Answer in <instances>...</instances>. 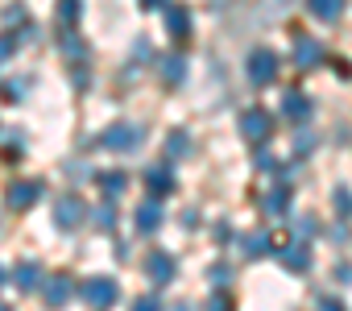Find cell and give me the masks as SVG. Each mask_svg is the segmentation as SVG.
<instances>
[{"instance_id": "33", "label": "cell", "mask_w": 352, "mask_h": 311, "mask_svg": "<svg viewBox=\"0 0 352 311\" xmlns=\"http://www.w3.org/2000/svg\"><path fill=\"white\" fill-rule=\"evenodd\" d=\"M13 54V38H0V58H9Z\"/></svg>"}, {"instance_id": "31", "label": "cell", "mask_w": 352, "mask_h": 311, "mask_svg": "<svg viewBox=\"0 0 352 311\" xmlns=\"http://www.w3.org/2000/svg\"><path fill=\"white\" fill-rule=\"evenodd\" d=\"M319 311H344V303H340L336 294H323V299H319Z\"/></svg>"}, {"instance_id": "30", "label": "cell", "mask_w": 352, "mask_h": 311, "mask_svg": "<svg viewBox=\"0 0 352 311\" xmlns=\"http://www.w3.org/2000/svg\"><path fill=\"white\" fill-rule=\"evenodd\" d=\"M17 42H38V25H34V21H30V25H21V30H17V38H13V46H17Z\"/></svg>"}, {"instance_id": "29", "label": "cell", "mask_w": 352, "mask_h": 311, "mask_svg": "<svg viewBox=\"0 0 352 311\" xmlns=\"http://www.w3.org/2000/svg\"><path fill=\"white\" fill-rule=\"evenodd\" d=\"M208 278H212L216 286H224V282H232V270H228V266H212V270H208Z\"/></svg>"}, {"instance_id": "4", "label": "cell", "mask_w": 352, "mask_h": 311, "mask_svg": "<svg viewBox=\"0 0 352 311\" xmlns=\"http://www.w3.org/2000/svg\"><path fill=\"white\" fill-rule=\"evenodd\" d=\"M241 133H245L249 141H261V145H265V141L274 137V116H270L265 108H245V112H241Z\"/></svg>"}, {"instance_id": "14", "label": "cell", "mask_w": 352, "mask_h": 311, "mask_svg": "<svg viewBox=\"0 0 352 311\" xmlns=\"http://www.w3.org/2000/svg\"><path fill=\"white\" fill-rule=\"evenodd\" d=\"M145 274H149L157 286L174 282V257H170V253H149V257H145Z\"/></svg>"}, {"instance_id": "25", "label": "cell", "mask_w": 352, "mask_h": 311, "mask_svg": "<svg viewBox=\"0 0 352 311\" xmlns=\"http://www.w3.org/2000/svg\"><path fill=\"white\" fill-rule=\"evenodd\" d=\"M208 311H232V294H228V290H212Z\"/></svg>"}, {"instance_id": "23", "label": "cell", "mask_w": 352, "mask_h": 311, "mask_svg": "<svg viewBox=\"0 0 352 311\" xmlns=\"http://www.w3.org/2000/svg\"><path fill=\"white\" fill-rule=\"evenodd\" d=\"M91 224H96V228H112V224H116V204L104 200V204L91 212Z\"/></svg>"}, {"instance_id": "26", "label": "cell", "mask_w": 352, "mask_h": 311, "mask_svg": "<svg viewBox=\"0 0 352 311\" xmlns=\"http://www.w3.org/2000/svg\"><path fill=\"white\" fill-rule=\"evenodd\" d=\"M253 167H257V171H265V175H270V171H278V162H274V153H270V149H257Z\"/></svg>"}, {"instance_id": "13", "label": "cell", "mask_w": 352, "mask_h": 311, "mask_svg": "<svg viewBox=\"0 0 352 311\" xmlns=\"http://www.w3.org/2000/svg\"><path fill=\"white\" fill-rule=\"evenodd\" d=\"M282 266H286L290 274H307V270H311V249H307V241L282 245Z\"/></svg>"}, {"instance_id": "2", "label": "cell", "mask_w": 352, "mask_h": 311, "mask_svg": "<svg viewBox=\"0 0 352 311\" xmlns=\"http://www.w3.org/2000/svg\"><path fill=\"white\" fill-rule=\"evenodd\" d=\"M145 137H141V129L137 125H112V129H104L100 133V145L104 149H112V153H129V149H137Z\"/></svg>"}, {"instance_id": "15", "label": "cell", "mask_w": 352, "mask_h": 311, "mask_svg": "<svg viewBox=\"0 0 352 311\" xmlns=\"http://www.w3.org/2000/svg\"><path fill=\"white\" fill-rule=\"evenodd\" d=\"M157 71H162V79H166L170 87H179V83L187 79V58H183V54H166V58L157 63Z\"/></svg>"}, {"instance_id": "12", "label": "cell", "mask_w": 352, "mask_h": 311, "mask_svg": "<svg viewBox=\"0 0 352 311\" xmlns=\"http://www.w3.org/2000/svg\"><path fill=\"white\" fill-rule=\"evenodd\" d=\"M133 220H137V233H157L162 228V200H145L137 212H133Z\"/></svg>"}, {"instance_id": "3", "label": "cell", "mask_w": 352, "mask_h": 311, "mask_svg": "<svg viewBox=\"0 0 352 311\" xmlns=\"http://www.w3.org/2000/svg\"><path fill=\"white\" fill-rule=\"evenodd\" d=\"M83 299L91 303V307H100V311H108L116 299H120V286H116V278H108V274H100V278H87L83 282Z\"/></svg>"}, {"instance_id": "32", "label": "cell", "mask_w": 352, "mask_h": 311, "mask_svg": "<svg viewBox=\"0 0 352 311\" xmlns=\"http://www.w3.org/2000/svg\"><path fill=\"white\" fill-rule=\"evenodd\" d=\"M311 145H315V137H311V133H298V153H307Z\"/></svg>"}, {"instance_id": "19", "label": "cell", "mask_w": 352, "mask_h": 311, "mask_svg": "<svg viewBox=\"0 0 352 311\" xmlns=\"http://www.w3.org/2000/svg\"><path fill=\"white\" fill-rule=\"evenodd\" d=\"M307 9H311L319 21H340V17H344V0H307Z\"/></svg>"}, {"instance_id": "10", "label": "cell", "mask_w": 352, "mask_h": 311, "mask_svg": "<svg viewBox=\"0 0 352 311\" xmlns=\"http://www.w3.org/2000/svg\"><path fill=\"white\" fill-rule=\"evenodd\" d=\"M311 112H315V104H311L302 92H286V96H282V116H286V120L307 125V120H311Z\"/></svg>"}, {"instance_id": "11", "label": "cell", "mask_w": 352, "mask_h": 311, "mask_svg": "<svg viewBox=\"0 0 352 311\" xmlns=\"http://www.w3.org/2000/svg\"><path fill=\"white\" fill-rule=\"evenodd\" d=\"M162 9H166V30H170L174 42L191 38V13H187L183 5H162Z\"/></svg>"}, {"instance_id": "6", "label": "cell", "mask_w": 352, "mask_h": 311, "mask_svg": "<svg viewBox=\"0 0 352 311\" xmlns=\"http://www.w3.org/2000/svg\"><path fill=\"white\" fill-rule=\"evenodd\" d=\"M5 200H9L13 212H25V208H34V204L42 200V183H38V179H17V183H9Z\"/></svg>"}, {"instance_id": "21", "label": "cell", "mask_w": 352, "mask_h": 311, "mask_svg": "<svg viewBox=\"0 0 352 311\" xmlns=\"http://www.w3.org/2000/svg\"><path fill=\"white\" fill-rule=\"evenodd\" d=\"M54 17H58V25H63V30H75V21L83 17V0H58Z\"/></svg>"}, {"instance_id": "7", "label": "cell", "mask_w": 352, "mask_h": 311, "mask_svg": "<svg viewBox=\"0 0 352 311\" xmlns=\"http://www.w3.org/2000/svg\"><path fill=\"white\" fill-rule=\"evenodd\" d=\"M83 220H87V208H83V200H79V195H63V200L54 204V224H58L63 233L79 228Z\"/></svg>"}, {"instance_id": "35", "label": "cell", "mask_w": 352, "mask_h": 311, "mask_svg": "<svg viewBox=\"0 0 352 311\" xmlns=\"http://www.w3.org/2000/svg\"><path fill=\"white\" fill-rule=\"evenodd\" d=\"M0 286H5V270H0Z\"/></svg>"}, {"instance_id": "8", "label": "cell", "mask_w": 352, "mask_h": 311, "mask_svg": "<svg viewBox=\"0 0 352 311\" xmlns=\"http://www.w3.org/2000/svg\"><path fill=\"white\" fill-rule=\"evenodd\" d=\"M42 294H46L50 307H63V303H71V294H75V278H71V274L42 278Z\"/></svg>"}, {"instance_id": "22", "label": "cell", "mask_w": 352, "mask_h": 311, "mask_svg": "<svg viewBox=\"0 0 352 311\" xmlns=\"http://www.w3.org/2000/svg\"><path fill=\"white\" fill-rule=\"evenodd\" d=\"M58 50H63L67 58H83V54H87V46H83V38H75V30H63Z\"/></svg>"}, {"instance_id": "9", "label": "cell", "mask_w": 352, "mask_h": 311, "mask_svg": "<svg viewBox=\"0 0 352 311\" xmlns=\"http://www.w3.org/2000/svg\"><path fill=\"white\" fill-rule=\"evenodd\" d=\"M145 187H149V200H162V195H170V191H174V171H170V162H157V167H149V171H145Z\"/></svg>"}, {"instance_id": "17", "label": "cell", "mask_w": 352, "mask_h": 311, "mask_svg": "<svg viewBox=\"0 0 352 311\" xmlns=\"http://www.w3.org/2000/svg\"><path fill=\"white\" fill-rule=\"evenodd\" d=\"M13 282H17V290H38L42 286V266L38 261H17Z\"/></svg>"}, {"instance_id": "24", "label": "cell", "mask_w": 352, "mask_h": 311, "mask_svg": "<svg viewBox=\"0 0 352 311\" xmlns=\"http://www.w3.org/2000/svg\"><path fill=\"white\" fill-rule=\"evenodd\" d=\"M331 204H336L340 216H352V191H348V187H336V200H331Z\"/></svg>"}, {"instance_id": "36", "label": "cell", "mask_w": 352, "mask_h": 311, "mask_svg": "<svg viewBox=\"0 0 352 311\" xmlns=\"http://www.w3.org/2000/svg\"><path fill=\"white\" fill-rule=\"evenodd\" d=\"M0 311H9V307H0Z\"/></svg>"}, {"instance_id": "28", "label": "cell", "mask_w": 352, "mask_h": 311, "mask_svg": "<svg viewBox=\"0 0 352 311\" xmlns=\"http://www.w3.org/2000/svg\"><path fill=\"white\" fill-rule=\"evenodd\" d=\"M166 149H170V153H187V149H191V141H187L183 133H170V141H166Z\"/></svg>"}, {"instance_id": "34", "label": "cell", "mask_w": 352, "mask_h": 311, "mask_svg": "<svg viewBox=\"0 0 352 311\" xmlns=\"http://www.w3.org/2000/svg\"><path fill=\"white\" fill-rule=\"evenodd\" d=\"M162 5V0H141V9H157Z\"/></svg>"}, {"instance_id": "27", "label": "cell", "mask_w": 352, "mask_h": 311, "mask_svg": "<svg viewBox=\"0 0 352 311\" xmlns=\"http://www.w3.org/2000/svg\"><path fill=\"white\" fill-rule=\"evenodd\" d=\"M129 311H162V299H153V294H141Z\"/></svg>"}, {"instance_id": "5", "label": "cell", "mask_w": 352, "mask_h": 311, "mask_svg": "<svg viewBox=\"0 0 352 311\" xmlns=\"http://www.w3.org/2000/svg\"><path fill=\"white\" fill-rule=\"evenodd\" d=\"M249 79H253L257 87L274 83V79H278V54H274V50H265V46H261V50H253V54H249Z\"/></svg>"}, {"instance_id": "16", "label": "cell", "mask_w": 352, "mask_h": 311, "mask_svg": "<svg viewBox=\"0 0 352 311\" xmlns=\"http://www.w3.org/2000/svg\"><path fill=\"white\" fill-rule=\"evenodd\" d=\"M96 187L104 191V200H108V204H116V200H120V191L129 187V175H124V171H112V175H96Z\"/></svg>"}, {"instance_id": "20", "label": "cell", "mask_w": 352, "mask_h": 311, "mask_svg": "<svg viewBox=\"0 0 352 311\" xmlns=\"http://www.w3.org/2000/svg\"><path fill=\"white\" fill-rule=\"evenodd\" d=\"M274 249H278V241H274L270 233H249V237H245V253H249V257H265V253H274Z\"/></svg>"}, {"instance_id": "1", "label": "cell", "mask_w": 352, "mask_h": 311, "mask_svg": "<svg viewBox=\"0 0 352 311\" xmlns=\"http://www.w3.org/2000/svg\"><path fill=\"white\" fill-rule=\"evenodd\" d=\"M290 58H294V67L311 71V67L323 63V42L311 38V34H302V30H294V34H290Z\"/></svg>"}, {"instance_id": "18", "label": "cell", "mask_w": 352, "mask_h": 311, "mask_svg": "<svg viewBox=\"0 0 352 311\" xmlns=\"http://www.w3.org/2000/svg\"><path fill=\"white\" fill-rule=\"evenodd\" d=\"M261 212L265 216H286L290 212V191L286 187H274L270 195H261Z\"/></svg>"}]
</instances>
